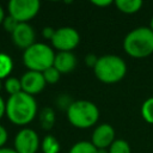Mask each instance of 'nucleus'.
<instances>
[{
	"label": "nucleus",
	"mask_w": 153,
	"mask_h": 153,
	"mask_svg": "<svg viewBox=\"0 0 153 153\" xmlns=\"http://www.w3.org/2000/svg\"><path fill=\"white\" fill-rule=\"evenodd\" d=\"M123 49L133 59H145L153 53V31L139 26L129 31L123 39Z\"/></svg>",
	"instance_id": "2"
},
{
	"label": "nucleus",
	"mask_w": 153,
	"mask_h": 153,
	"mask_svg": "<svg viewBox=\"0 0 153 153\" xmlns=\"http://www.w3.org/2000/svg\"><path fill=\"white\" fill-rule=\"evenodd\" d=\"M92 4L98 6V7H106V6H110L112 4V1L111 0H100V1L99 0H93Z\"/></svg>",
	"instance_id": "26"
},
{
	"label": "nucleus",
	"mask_w": 153,
	"mask_h": 153,
	"mask_svg": "<svg viewBox=\"0 0 153 153\" xmlns=\"http://www.w3.org/2000/svg\"><path fill=\"white\" fill-rule=\"evenodd\" d=\"M37 102L33 96L25 92L10 96L6 100V116L16 126H26L37 115Z\"/></svg>",
	"instance_id": "1"
},
{
	"label": "nucleus",
	"mask_w": 153,
	"mask_h": 153,
	"mask_svg": "<svg viewBox=\"0 0 153 153\" xmlns=\"http://www.w3.org/2000/svg\"><path fill=\"white\" fill-rule=\"evenodd\" d=\"M8 16L18 23H29L41 8L38 0H11L7 5Z\"/></svg>",
	"instance_id": "6"
},
{
	"label": "nucleus",
	"mask_w": 153,
	"mask_h": 153,
	"mask_svg": "<svg viewBox=\"0 0 153 153\" xmlns=\"http://www.w3.org/2000/svg\"><path fill=\"white\" fill-rule=\"evenodd\" d=\"M55 53L53 48L45 43L36 42L23 53V63L27 71L43 73L49 67L54 66Z\"/></svg>",
	"instance_id": "5"
},
{
	"label": "nucleus",
	"mask_w": 153,
	"mask_h": 153,
	"mask_svg": "<svg viewBox=\"0 0 153 153\" xmlns=\"http://www.w3.org/2000/svg\"><path fill=\"white\" fill-rule=\"evenodd\" d=\"M149 29L153 31V17L151 18V23H149Z\"/></svg>",
	"instance_id": "30"
},
{
	"label": "nucleus",
	"mask_w": 153,
	"mask_h": 153,
	"mask_svg": "<svg viewBox=\"0 0 153 153\" xmlns=\"http://www.w3.org/2000/svg\"><path fill=\"white\" fill-rule=\"evenodd\" d=\"M41 146L38 134L31 128L20 129L14 137V149L17 153H36Z\"/></svg>",
	"instance_id": "8"
},
{
	"label": "nucleus",
	"mask_w": 153,
	"mask_h": 153,
	"mask_svg": "<svg viewBox=\"0 0 153 153\" xmlns=\"http://www.w3.org/2000/svg\"><path fill=\"white\" fill-rule=\"evenodd\" d=\"M114 4L118 11L126 14H133L139 12L143 5L141 0H116Z\"/></svg>",
	"instance_id": "13"
},
{
	"label": "nucleus",
	"mask_w": 153,
	"mask_h": 153,
	"mask_svg": "<svg viewBox=\"0 0 153 153\" xmlns=\"http://www.w3.org/2000/svg\"><path fill=\"white\" fill-rule=\"evenodd\" d=\"M97 61H98V56H96L94 54H87L86 57H85V63H86L87 67H92V68H94Z\"/></svg>",
	"instance_id": "24"
},
{
	"label": "nucleus",
	"mask_w": 153,
	"mask_h": 153,
	"mask_svg": "<svg viewBox=\"0 0 153 153\" xmlns=\"http://www.w3.org/2000/svg\"><path fill=\"white\" fill-rule=\"evenodd\" d=\"M11 37L14 45H17L19 49H23V50L27 49L33 43H36L35 30L29 23H19L14 29V31L11 33Z\"/></svg>",
	"instance_id": "10"
},
{
	"label": "nucleus",
	"mask_w": 153,
	"mask_h": 153,
	"mask_svg": "<svg viewBox=\"0 0 153 153\" xmlns=\"http://www.w3.org/2000/svg\"><path fill=\"white\" fill-rule=\"evenodd\" d=\"M108 153H131L128 141L123 139H116L108 149Z\"/></svg>",
	"instance_id": "19"
},
{
	"label": "nucleus",
	"mask_w": 153,
	"mask_h": 153,
	"mask_svg": "<svg viewBox=\"0 0 153 153\" xmlns=\"http://www.w3.org/2000/svg\"><path fill=\"white\" fill-rule=\"evenodd\" d=\"M7 139H8V133H7L6 128L2 124H0V148L5 147Z\"/></svg>",
	"instance_id": "23"
},
{
	"label": "nucleus",
	"mask_w": 153,
	"mask_h": 153,
	"mask_svg": "<svg viewBox=\"0 0 153 153\" xmlns=\"http://www.w3.org/2000/svg\"><path fill=\"white\" fill-rule=\"evenodd\" d=\"M115 129L109 123H100L98 124L91 136V142L93 146L99 149H109L111 143L115 141Z\"/></svg>",
	"instance_id": "9"
},
{
	"label": "nucleus",
	"mask_w": 153,
	"mask_h": 153,
	"mask_svg": "<svg viewBox=\"0 0 153 153\" xmlns=\"http://www.w3.org/2000/svg\"><path fill=\"white\" fill-rule=\"evenodd\" d=\"M0 153H17V151L11 147H2L0 148Z\"/></svg>",
	"instance_id": "28"
},
{
	"label": "nucleus",
	"mask_w": 153,
	"mask_h": 153,
	"mask_svg": "<svg viewBox=\"0 0 153 153\" xmlns=\"http://www.w3.org/2000/svg\"><path fill=\"white\" fill-rule=\"evenodd\" d=\"M54 33H55V29H53V27H50V26H45V27L42 30V35H43V37L47 38V39H50V41H51Z\"/></svg>",
	"instance_id": "25"
},
{
	"label": "nucleus",
	"mask_w": 153,
	"mask_h": 153,
	"mask_svg": "<svg viewBox=\"0 0 153 153\" xmlns=\"http://www.w3.org/2000/svg\"><path fill=\"white\" fill-rule=\"evenodd\" d=\"M39 122H41V127L44 130H50L54 127V123H55V112H54V110L49 106L43 108L39 112Z\"/></svg>",
	"instance_id": "14"
},
{
	"label": "nucleus",
	"mask_w": 153,
	"mask_h": 153,
	"mask_svg": "<svg viewBox=\"0 0 153 153\" xmlns=\"http://www.w3.org/2000/svg\"><path fill=\"white\" fill-rule=\"evenodd\" d=\"M76 66V57L72 51H59L55 55L54 67L61 73L66 74L72 72Z\"/></svg>",
	"instance_id": "12"
},
{
	"label": "nucleus",
	"mask_w": 153,
	"mask_h": 153,
	"mask_svg": "<svg viewBox=\"0 0 153 153\" xmlns=\"http://www.w3.org/2000/svg\"><path fill=\"white\" fill-rule=\"evenodd\" d=\"M1 87H2V84H1V80H0V90H1Z\"/></svg>",
	"instance_id": "31"
},
{
	"label": "nucleus",
	"mask_w": 153,
	"mask_h": 153,
	"mask_svg": "<svg viewBox=\"0 0 153 153\" xmlns=\"http://www.w3.org/2000/svg\"><path fill=\"white\" fill-rule=\"evenodd\" d=\"M50 42L59 51H72L80 42V35L72 26H61L55 29V33Z\"/></svg>",
	"instance_id": "7"
},
{
	"label": "nucleus",
	"mask_w": 153,
	"mask_h": 153,
	"mask_svg": "<svg viewBox=\"0 0 153 153\" xmlns=\"http://www.w3.org/2000/svg\"><path fill=\"white\" fill-rule=\"evenodd\" d=\"M66 111L68 122L79 129L91 128L99 120L98 106L93 102L86 99L73 100Z\"/></svg>",
	"instance_id": "4"
},
{
	"label": "nucleus",
	"mask_w": 153,
	"mask_h": 153,
	"mask_svg": "<svg viewBox=\"0 0 153 153\" xmlns=\"http://www.w3.org/2000/svg\"><path fill=\"white\" fill-rule=\"evenodd\" d=\"M141 115L143 117V120L149 123L153 124V97L147 98L142 105H141Z\"/></svg>",
	"instance_id": "20"
},
{
	"label": "nucleus",
	"mask_w": 153,
	"mask_h": 153,
	"mask_svg": "<svg viewBox=\"0 0 153 153\" xmlns=\"http://www.w3.org/2000/svg\"><path fill=\"white\" fill-rule=\"evenodd\" d=\"M20 84H22V91L30 96H35L39 93L41 91H43V88L47 85L43 73L35 71L25 72L20 76Z\"/></svg>",
	"instance_id": "11"
},
{
	"label": "nucleus",
	"mask_w": 153,
	"mask_h": 153,
	"mask_svg": "<svg viewBox=\"0 0 153 153\" xmlns=\"http://www.w3.org/2000/svg\"><path fill=\"white\" fill-rule=\"evenodd\" d=\"M18 24H19V23H18L17 20H14L11 16H6L5 19H4V22H2L4 29H5L7 32H10V33H12V32L14 31V29L17 27Z\"/></svg>",
	"instance_id": "22"
},
{
	"label": "nucleus",
	"mask_w": 153,
	"mask_h": 153,
	"mask_svg": "<svg viewBox=\"0 0 153 153\" xmlns=\"http://www.w3.org/2000/svg\"><path fill=\"white\" fill-rule=\"evenodd\" d=\"M5 91L10 94H17L19 92H22V84H20V79L14 78V76H8L7 79H5V84H4Z\"/></svg>",
	"instance_id": "18"
},
{
	"label": "nucleus",
	"mask_w": 153,
	"mask_h": 153,
	"mask_svg": "<svg viewBox=\"0 0 153 153\" xmlns=\"http://www.w3.org/2000/svg\"><path fill=\"white\" fill-rule=\"evenodd\" d=\"M13 69V61L8 54L0 53V80L7 79Z\"/></svg>",
	"instance_id": "16"
},
{
	"label": "nucleus",
	"mask_w": 153,
	"mask_h": 153,
	"mask_svg": "<svg viewBox=\"0 0 153 153\" xmlns=\"http://www.w3.org/2000/svg\"><path fill=\"white\" fill-rule=\"evenodd\" d=\"M5 11H4V8H2V6L0 5V24H2V22H4V19H5Z\"/></svg>",
	"instance_id": "29"
},
{
	"label": "nucleus",
	"mask_w": 153,
	"mask_h": 153,
	"mask_svg": "<svg viewBox=\"0 0 153 153\" xmlns=\"http://www.w3.org/2000/svg\"><path fill=\"white\" fill-rule=\"evenodd\" d=\"M6 114V102L4 100L2 96L0 94V118H2V116Z\"/></svg>",
	"instance_id": "27"
},
{
	"label": "nucleus",
	"mask_w": 153,
	"mask_h": 153,
	"mask_svg": "<svg viewBox=\"0 0 153 153\" xmlns=\"http://www.w3.org/2000/svg\"><path fill=\"white\" fill-rule=\"evenodd\" d=\"M43 76L47 84H56L61 78V73L53 66L43 72Z\"/></svg>",
	"instance_id": "21"
},
{
	"label": "nucleus",
	"mask_w": 153,
	"mask_h": 153,
	"mask_svg": "<svg viewBox=\"0 0 153 153\" xmlns=\"http://www.w3.org/2000/svg\"><path fill=\"white\" fill-rule=\"evenodd\" d=\"M41 148L43 153H59L61 149V145L55 136L48 134L41 141Z\"/></svg>",
	"instance_id": "15"
},
{
	"label": "nucleus",
	"mask_w": 153,
	"mask_h": 153,
	"mask_svg": "<svg viewBox=\"0 0 153 153\" xmlns=\"http://www.w3.org/2000/svg\"><path fill=\"white\" fill-rule=\"evenodd\" d=\"M96 78L104 84H116L127 74L126 61L115 54H106L98 57L93 68Z\"/></svg>",
	"instance_id": "3"
},
{
	"label": "nucleus",
	"mask_w": 153,
	"mask_h": 153,
	"mask_svg": "<svg viewBox=\"0 0 153 153\" xmlns=\"http://www.w3.org/2000/svg\"><path fill=\"white\" fill-rule=\"evenodd\" d=\"M68 153H98V149L91 141H78L68 151Z\"/></svg>",
	"instance_id": "17"
}]
</instances>
